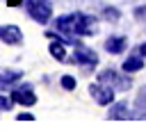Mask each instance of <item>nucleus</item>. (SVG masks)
Instances as JSON below:
<instances>
[{
	"label": "nucleus",
	"instance_id": "1",
	"mask_svg": "<svg viewBox=\"0 0 146 139\" xmlns=\"http://www.w3.org/2000/svg\"><path fill=\"white\" fill-rule=\"evenodd\" d=\"M98 80L105 82V84H110V87H114V89H119V91H125V89H130V84H132L130 77L121 75V73L114 71V68H105V71H100V73H98Z\"/></svg>",
	"mask_w": 146,
	"mask_h": 139
},
{
	"label": "nucleus",
	"instance_id": "2",
	"mask_svg": "<svg viewBox=\"0 0 146 139\" xmlns=\"http://www.w3.org/2000/svg\"><path fill=\"white\" fill-rule=\"evenodd\" d=\"M27 14H30L36 23L46 25V23L50 21V16H52V7H50L48 0H30V2H27Z\"/></svg>",
	"mask_w": 146,
	"mask_h": 139
},
{
	"label": "nucleus",
	"instance_id": "3",
	"mask_svg": "<svg viewBox=\"0 0 146 139\" xmlns=\"http://www.w3.org/2000/svg\"><path fill=\"white\" fill-rule=\"evenodd\" d=\"M89 93H91V98L98 103V105H112V100H114V87H110V84H105V82H94V84H89Z\"/></svg>",
	"mask_w": 146,
	"mask_h": 139
},
{
	"label": "nucleus",
	"instance_id": "4",
	"mask_svg": "<svg viewBox=\"0 0 146 139\" xmlns=\"http://www.w3.org/2000/svg\"><path fill=\"white\" fill-rule=\"evenodd\" d=\"M96 32H98V21L94 16H87V14H78L73 34H78V36H91Z\"/></svg>",
	"mask_w": 146,
	"mask_h": 139
},
{
	"label": "nucleus",
	"instance_id": "5",
	"mask_svg": "<svg viewBox=\"0 0 146 139\" xmlns=\"http://www.w3.org/2000/svg\"><path fill=\"white\" fill-rule=\"evenodd\" d=\"M11 100L18 103V105H23V107H32V105L36 103V96H34L32 87H30L27 82H23L21 87H16V89L11 91Z\"/></svg>",
	"mask_w": 146,
	"mask_h": 139
},
{
	"label": "nucleus",
	"instance_id": "6",
	"mask_svg": "<svg viewBox=\"0 0 146 139\" xmlns=\"http://www.w3.org/2000/svg\"><path fill=\"white\" fill-rule=\"evenodd\" d=\"M73 62H78V64H82V66H96V64H98V55H96L91 48H87V46H82V43H75Z\"/></svg>",
	"mask_w": 146,
	"mask_h": 139
},
{
	"label": "nucleus",
	"instance_id": "7",
	"mask_svg": "<svg viewBox=\"0 0 146 139\" xmlns=\"http://www.w3.org/2000/svg\"><path fill=\"white\" fill-rule=\"evenodd\" d=\"M0 39L9 46H18L23 41V32L16 25H0Z\"/></svg>",
	"mask_w": 146,
	"mask_h": 139
},
{
	"label": "nucleus",
	"instance_id": "8",
	"mask_svg": "<svg viewBox=\"0 0 146 139\" xmlns=\"http://www.w3.org/2000/svg\"><path fill=\"white\" fill-rule=\"evenodd\" d=\"M132 112L128 109V103L125 100H116L110 105V112H107V118H114V121H123V118H130Z\"/></svg>",
	"mask_w": 146,
	"mask_h": 139
},
{
	"label": "nucleus",
	"instance_id": "9",
	"mask_svg": "<svg viewBox=\"0 0 146 139\" xmlns=\"http://www.w3.org/2000/svg\"><path fill=\"white\" fill-rule=\"evenodd\" d=\"M75 21H78V14H64V16H59V18L55 21V27H57V32H62V34H73Z\"/></svg>",
	"mask_w": 146,
	"mask_h": 139
},
{
	"label": "nucleus",
	"instance_id": "10",
	"mask_svg": "<svg viewBox=\"0 0 146 139\" xmlns=\"http://www.w3.org/2000/svg\"><path fill=\"white\" fill-rule=\"evenodd\" d=\"M125 46H128L125 36H110V39L105 41V50H107L110 55H121V52L125 50Z\"/></svg>",
	"mask_w": 146,
	"mask_h": 139
},
{
	"label": "nucleus",
	"instance_id": "11",
	"mask_svg": "<svg viewBox=\"0 0 146 139\" xmlns=\"http://www.w3.org/2000/svg\"><path fill=\"white\" fill-rule=\"evenodd\" d=\"M144 68V59L139 57V55H132V57H128L125 62H123V71L125 73H137V71H141Z\"/></svg>",
	"mask_w": 146,
	"mask_h": 139
},
{
	"label": "nucleus",
	"instance_id": "12",
	"mask_svg": "<svg viewBox=\"0 0 146 139\" xmlns=\"http://www.w3.org/2000/svg\"><path fill=\"white\" fill-rule=\"evenodd\" d=\"M21 77H23L21 71H9V68L0 71V89L7 87V84H11V82H16V80H21Z\"/></svg>",
	"mask_w": 146,
	"mask_h": 139
},
{
	"label": "nucleus",
	"instance_id": "13",
	"mask_svg": "<svg viewBox=\"0 0 146 139\" xmlns=\"http://www.w3.org/2000/svg\"><path fill=\"white\" fill-rule=\"evenodd\" d=\"M48 52H50L57 62H64V59H66V50H64V43H62V41H52V43L48 46Z\"/></svg>",
	"mask_w": 146,
	"mask_h": 139
},
{
	"label": "nucleus",
	"instance_id": "14",
	"mask_svg": "<svg viewBox=\"0 0 146 139\" xmlns=\"http://www.w3.org/2000/svg\"><path fill=\"white\" fill-rule=\"evenodd\" d=\"M135 107H137V116H146V87H141V89H139Z\"/></svg>",
	"mask_w": 146,
	"mask_h": 139
},
{
	"label": "nucleus",
	"instance_id": "15",
	"mask_svg": "<svg viewBox=\"0 0 146 139\" xmlns=\"http://www.w3.org/2000/svg\"><path fill=\"white\" fill-rule=\"evenodd\" d=\"M59 82H62V87H64L66 91H71V89H75V84H78L73 75H62V80H59Z\"/></svg>",
	"mask_w": 146,
	"mask_h": 139
},
{
	"label": "nucleus",
	"instance_id": "16",
	"mask_svg": "<svg viewBox=\"0 0 146 139\" xmlns=\"http://www.w3.org/2000/svg\"><path fill=\"white\" fill-rule=\"evenodd\" d=\"M103 16H105V21H119V9H114V7H105V11H103Z\"/></svg>",
	"mask_w": 146,
	"mask_h": 139
},
{
	"label": "nucleus",
	"instance_id": "17",
	"mask_svg": "<svg viewBox=\"0 0 146 139\" xmlns=\"http://www.w3.org/2000/svg\"><path fill=\"white\" fill-rule=\"evenodd\" d=\"M11 105H14V100H11V98L0 96V109H2V112H9V109H11Z\"/></svg>",
	"mask_w": 146,
	"mask_h": 139
},
{
	"label": "nucleus",
	"instance_id": "18",
	"mask_svg": "<svg viewBox=\"0 0 146 139\" xmlns=\"http://www.w3.org/2000/svg\"><path fill=\"white\" fill-rule=\"evenodd\" d=\"M18 121H34V116L30 112H23V114H18Z\"/></svg>",
	"mask_w": 146,
	"mask_h": 139
},
{
	"label": "nucleus",
	"instance_id": "19",
	"mask_svg": "<svg viewBox=\"0 0 146 139\" xmlns=\"http://www.w3.org/2000/svg\"><path fill=\"white\" fill-rule=\"evenodd\" d=\"M135 16H137V18H146V5H141V7L135 11Z\"/></svg>",
	"mask_w": 146,
	"mask_h": 139
},
{
	"label": "nucleus",
	"instance_id": "20",
	"mask_svg": "<svg viewBox=\"0 0 146 139\" xmlns=\"http://www.w3.org/2000/svg\"><path fill=\"white\" fill-rule=\"evenodd\" d=\"M139 52H141V55H146V43H144V46L139 48Z\"/></svg>",
	"mask_w": 146,
	"mask_h": 139
}]
</instances>
